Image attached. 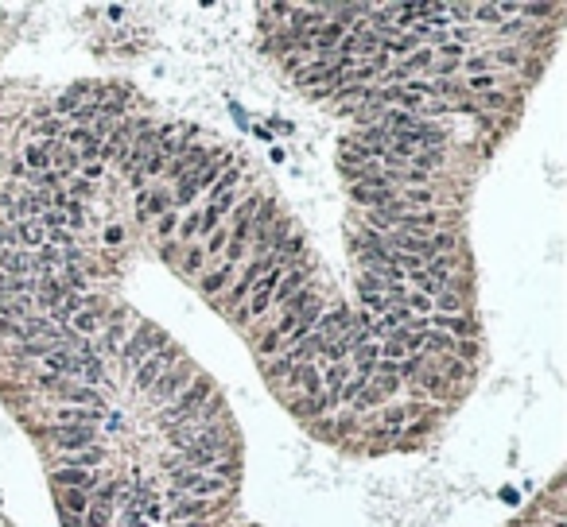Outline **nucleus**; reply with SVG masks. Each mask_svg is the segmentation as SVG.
Masks as SVG:
<instances>
[{"label": "nucleus", "instance_id": "nucleus-1", "mask_svg": "<svg viewBox=\"0 0 567 527\" xmlns=\"http://www.w3.org/2000/svg\"><path fill=\"white\" fill-rule=\"evenodd\" d=\"M210 395H214V384H210V376H202V373H199V376H194V380L187 384L183 392L175 395V400L167 403V411H163V426H167V431H171V426H179V423H183V419H191L194 411H199L202 403L210 400Z\"/></svg>", "mask_w": 567, "mask_h": 527}, {"label": "nucleus", "instance_id": "nucleus-2", "mask_svg": "<svg viewBox=\"0 0 567 527\" xmlns=\"http://www.w3.org/2000/svg\"><path fill=\"white\" fill-rule=\"evenodd\" d=\"M171 337L163 334V329H155V326H144V329H136V337L133 341H125L121 345V365H125V373H136V365L148 357V353H155V349H163Z\"/></svg>", "mask_w": 567, "mask_h": 527}, {"label": "nucleus", "instance_id": "nucleus-3", "mask_svg": "<svg viewBox=\"0 0 567 527\" xmlns=\"http://www.w3.org/2000/svg\"><path fill=\"white\" fill-rule=\"evenodd\" d=\"M226 489H229V481L207 477V473H199V469H175V484H171L175 497H194V500L218 497V492H226Z\"/></svg>", "mask_w": 567, "mask_h": 527}, {"label": "nucleus", "instance_id": "nucleus-4", "mask_svg": "<svg viewBox=\"0 0 567 527\" xmlns=\"http://www.w3.org/2000/svg\"><path fill=\"white\" fill-rule=\"evenodd\" d=\"M175 361H183V349H179V345H171V341L163 345V349L148 353L141 365H136V392H148L171 365H175Z\"/></svg>", "mask_w": 567, "mask_h": 527}, {"label": "nucleus", "instance_id": "nucleus-5", "mask_svg": "<svg viewBox=\"0 0 567 527\" xmlns=\"http://www.w3.org/2000/svg\"><path fill=\"white\" fill-rule=\"evenodd\" d=\"M194 376H199V373H194V365H191V361H175V365H171L167 373H163L160 380L152 384V388H148V395H152L155 403H171L179 392L187 388V384L194 380Z\"/></svg>", "mask_w": 567, "mask_h": 527}, {"label": "nucleus", "instance_id": "nucleus-6", "mask_svg": "<svg viewBox=\"0 0 567 527\" xmlns=\"http://www.w3.org/2000/svg\"><path fill=\"white\" fill-rule=\"evenodd\" d=\"M287 268H268L265 276L257 279V283L249 287V307H241L237 310V318H249V314H265L268 307H273V291H276V283H280V276H284Z\"/></svg>", "mask_w": 567, "mask_h": 527}, {"label": "nucleus", "instance_id": "nucleus-7", "mask_svg": "<svg viewBox=\"0 0 567 527\" xmlns=\"http://www.w3.org/2000/svg\"><path fill=\"white\" fill-rule=\"evenodd\" d=\"M307 283H311V264L307 260H295L292 268H287V276H280V283H276L273 302H276V307H284V302L292 299V295H299Z\"/></svg>", "mask_w": 567, "mask_h": 527}, {"label": "nucleus", "instance_id": "nucleus-8", "mask_svg": "<svg viewBox=\"0 0 567 527\" xmlns=\"http://www.w3.org/2000/svg\"><path fill=\"white\" fill-rule=\"evenodd\" d=\"M424 326L435 329V334H447L451 341H455V337L478 334V322H470V318H463V314H431V318H424Z\"/></svg>", "mask_w": 567, "mask_h": 527}, {"label": "nucleus", "instance_id": "nucleus-9", "mask_svg": "<svg viewBox=\"0 0 567 527\" xmlns=\"http://www.w3.org/2000/svg\"><path fill=\"white\" fill-rule=\"evenodd\" d=\"M51 438L62 454H74V450H86L94 442V431L89 426H51Z\"/></svg>", "mask_w": 567, "mask_h": 527}, {"label": "nucleus", "instance_id": "nucleus-10", "mask_svg": "<svg viewBox=\"0 0 567 527\" xmlns=\"http://www.w3.org/2000/svg\"><path fill=\"white\" fill-rule=\"evenodd\" d=\"M171 500H175V508H171V520H175V523L202 520V516L210 512V504H207V500H194V497H175V492H171Z\"/></svg>", "mask_w": 567, "mask_h": 527}, {"label": "nucleus", "instance_id": "nucleus-11", "mask_svg": "<svg viewBox=\"0 0 567 527\" xmlns=\"http://www.w3.org/2000/svg\"><path fill=\"white\" fill-rule=\"evenodd\" d=\"M55 395H59L62 403H78V407H105L101 395H97L94 388H86V384H62Z\"/></svg>", "mask_w": 567, "mask_h": 527}, {"label": "nucleus", "instance_id": "nucleus-12", "mask_svg": "<svg viewBox=\"0 0 567 527\" xmlns=\"http://www.w3.org/2000/svg\"><path fill=\"white\" fill-rule=\"evenodd\" d=\"M377 361H381V353H377V341H365L354 349V376L358 380H369V376L377 373Z\"/></svg>", "mask_w": 567, "mask_h": 527}, {"label": "nucleus", "instance_id": "nucleus-13", "mask_svg": "<svg viewBox=\"0 0 567 527\" xmlns=\"http://www.w3.org/2000/svg\"><path fill=\"white\" fill-rule=\"evenodd\" d=\"M136 202H141V217H163V213L171 210V194L167 191H141Z\"/></svg>", "mask_w": 567, "mask_h": 527}, {"label": "nucleus", "instance_id": "nucleus-14", "mask_svg": "<svg viewBox=\"0 0 567 527\" xmlns=\"http://www.w3.org/2000/svg\"><path fill=\"white\" fill-rule=\"evenodd\" d=\"M431 59H435V51H416V55H408V62H404V66H397V70H389V74H385V81H389V86L397 89V81H400V78H412L416 70L431 66Z\"/></svg>", "mask_w": 567, "mask_h": 527}, {"label": "nucleus", "instance_id": "nucleus-15", "mask_svg": "<svg viewBox=\"0 0 567 527\" xmlns=\"http://www.w3.org/2000/svg\"><path fill=\"white\" fill-rule=\"evenodd\" d=\"M0 271L12 276V279H23L31 271V256L20 252V249H0Z\"/></svg>", "mask_w": 567, "mask_h": 527}, {"label": "nucleus", "instance_id": "nucleus-16", "mask_svg": "<svg viewBox=\"0 0 567 527\" xmlns=\"http://www.w3.org/2000/svg\"><path fill=\"white\" fill-rule=\"evenodd\" d=\"M70 326H74V337H94L97 329L105 326V310H94V307H89V310H78Z\"/></svg>", "mask_w": 567, "mask_h": 527}, {"label": "nucleus", "instance_id": "nucleus-17", "mask_svg": "<svg viewBox=\"0 0 567 527\" xmlns=\"http://www.w3.org/2000/svg\"><path fill=\"white\" fill-rule=\"evenodd\" d=\"M12 229H16V244H23V249H43L47 244V229L39 221H20Z\"/></svg>", "mask_w": 567, "mask_h": 527}, {"label": "nucleus", "instance_id": "nucleus-18", "mask_svg": "<svg viewBox=\"0 0 567 527\" xmlns=\"http://www.w3.org/2000/svg\"><path fill=\"white\" fill-rule=\"evenodd\" d=\"M397 225L404 229V233H420V229H435V225H439V213H431V210H420V213L404 210L397 217Z\"/></svg>", "mask_w": 567, "mask_h": 527}, {"label": "nucleus", "instance_id": "nucleus-19", "mask_svg": "<svg viewBox=\"0 0 567 527\" xmlns=\"http://www.w3.org/2000/svg\"><path fill=\"white\" fill-rule=\"evenodd\" d=\"M451 271H455V256H431L424 264V276L435 279L443 291H447V283H451Z\"/></svg>", "mask_w": 567, "mask_h": 527}, {"label": "nucleus", "instance_id": "nucleus-20", "mask_svg": "<svg viewBox=\"0 0 567 527\" xmlns=\"http://www.w3.org/2000/svg\"><path fill=\"white\" fill-rule=\"evenodd\" d=\"M89 469H74V465H62V469H55V484H62V489H82L86 492L89 489Z\"/></svg>", "mask_w": 567, "mask_h": 527}, {"label": "nucleus", "instance_id": "nucleus-21", "mask_svg": "<svg viewBox=\"0 0 567 527\" xmlns=\"http://www.w3.org/2000/svg\"><path fill=\"white\" fill-rule=\"evenodd\" d=\"M78 376H82V380H86V388H89V384H97V380H105L101 357H97L94 349H86V353H82V357H78Z\"/></svg>", "mask_w": 567, "mask_h": 527}, {"label": "nucleus", "instance_id": "nucleus-22", "mask_svg": "<svg viewBox=\"0 0 567 527\" xmlns=\"http://www.w3.org/2000/svg\"><path fill=\"white\" fill-rule=\"evenodd\" d=\"M233 271H237V264H226V260H221L214 271H207V276H202V291H207V295H218L221 287L233 279Z\"/></svg>", "mask_w": 567, "mask_h": 527}, {"label": "nucleus", "instance_id": "nucleus-23", "mask_svg": "<svg viewBox=\"0 0 567 527\" xmlns=\"http://www.w3.org/2000/svg\"><path fill=\"white\" fill-rule=\"evenodd\" d=\"M23 163H28L31 171H39V175H43V171H51V144H28L23 147Z\"/></svg>", "mask_w": 567, "mask_h": 527}, {"label": "nucleus", "instance_id": "nucleus-24", "mask_svg": "<svg viewBox=\"0 0 567 527\" xmlns=\"http://www.w3.org/2000/svg\"><path fill=\"white\" fill-rule=\"evenodd\" d=\"M47 368L51 373H70V376H78V357H74L70 349H55V353H47Z\"/></svg>", "mask_w": 567, "mask_h": 527}, {"label": "nucleus", "instance_id": "nucleus-25", "mask_svg": "<svg viewBox=\"0 0 567 527\" xmlns=\"http://www.w3.org/2000/svg\"><path fill=\"white\" fill-rule=\"evenodd\" d=\"M292 368H295V361L287 357V353H276V357H268L265 376H268L273 384H280V380H287V376H292Z\"/></svg>", "mask_w": 567, "mask_h": 527}, {"label": "nucleus", "instance_id": "nucleus-26", "mask_svg": "<svg viewBox=\"0 0 567 527\" xmlns=\"http://www.w3.org/2000/svg\"><path fill=\"white\" fill-rule=\"evenodd\" d=\"M101 329H105V345H109V349H121V345H125V334H128L125 310H113V322L101 326Z\"/></svg>", "mask_w": 567, "mask_h": 527}, {"label": "nucleus", "instance_id": "nucleus-27", "mask_svg": "<svg viewBox=\"0 0 567 527\" xmlns=\"http://www.w3.org/2000/svg\"><path fill=\"white\" fill-rule=\"evenodd\" d=\"M62 461L74 465V469H89V465H101L105 454L97 446H86V450H74V454H62Z\"/></svg>", "mask_w": 567, "mask_h": 527}, {"label": "nucleus", "instance_id": "nucleus-28", "mask_svg": "<svg viewBox=\"0 0 567 527\" xmlns=\"http://www.w3.org/2000/svg\"><path fill=\"white\" fill-rule=\"evenodd\" d=\"M424 388V395H431V400H443V395H447V380H443L439 373H431V368H424L420 373V380H416Z\"/></svg>", "mask_w": 567, "mask_h": 527}, {"label": "nucleus", "instance_id": "nucleus-29", "mask_svg": "<svg viewBox=\"0 0 567 527\" xmlns=\"http://www.w3.org/2000/svg\"><path fill=\"white\" fill-rule=\"evenodd\" d=\"M424 349L427 353H439V357H451V353H455V341H451L447 334H435V329H427L424 334ZM424 353V357H427Z\"/></svg>", "mask_w": 567, "mask_h": 527}, {"label": "nucleus", "instance_id": "nucleus-30", "mask_svg": "<svg viewBox=\"0 0 567 527\" xmlns=\"http://www.w3.org/2000/svg\"><path fill=\"white\" fill-rule=\"evenodd\" d=\"M427 361H431V357H424V353H416V357L397 361V380H400V376H408V380H420V373L427 368Z\"/></svg>", "mask_w": 567, "mask_h": 527}, {"label": "nucleus", "instance_id": "nucleus-31", "mask_svg": "<svg viewBox=\"0 0 567 527\" xmlns=\"http://www.w3.org/2000/svg\"><path fill=\"white\" fill-rule=\"evenodd\" d=\"M101 411L105 407H67L59 411V419L62 423H94V419H101Z\"/></svg>", "mask_w": 567, "mask_h": 527}, {"label": "nucleus", "instance_id": "nucleus-32", "mask_svg": "<svg viewBox=\"0 0 567 527\" xmlns=\"http://www.w3.org/2000/svg\"><path fill=\"white\" fill-rule=\"evenodd\" d=\"M497 81H505V78H497V74H470V81H466V94H494Z\"/></svg>", "mask_w": 567, "mask_h": 527}, {"label": "nucleus", "instance_id": "nucleus-33", "mask_svg": "<svg viewBox=\"0 0 567 527\" xmlns=\"http://www.w3.org/2000/svg\"><path fill=\"white\" fill-rule=\"evenodd\" d=\"M86 94H89V86H74L70 94H62V97H59V105H55V113H62V117H70V113H74V109H78V105H82V97H86Z\"/></svg>", "mask_w": 567, "mask_h": 527}, {"label": "nucleus", "instance_id": "nucleus-34", "mask_svg": "<svg viewBox=\"0 0 567 527\" xmlns=\"http://www.w3.org/2000/svg\"><path fill=\"white\" fill-rule=\"evenodd\" d=\"M431 307H439V314H458V310H463V295L458 291H439L431 299Z\"/></svg>", "mask_w": 567, "mask_h": 527}, {"label": "nucleus", "instance_id": "nucleus-35", "mask_svg": "<svg viewBox=\"0 0 567 527\" xmlns=\"http://www.w3.org/2000/svg\"><path fill=\"white\" fill-rule=\"evenodd\" d=\"M86 527H113V508L109 504H89L86 508Z\"/></svg>", "mask_w": 567, "mask_h": 527}, {"label": "nucleus", "instance_id": "nucleus-36", "mask_svg": "<svg viewBox=\"0 0 567 527\" xmlns=\"http://www.w3.org/2000/svg\"><path fill=\"white\" fill-rule=\"evenodd\" d=\"M295 411H299L303 419H319V415H326V403H323V395H303V400L295 403Z\"/></svg>", "mask_w": 567, "mask_h": 527}, {"label": "nucleus", "instance_id": "nucleus-37", "mask_svg": "<svg viewBox=\"0 0 567 527\" xmlns=\"http://www.w3.org/2000/svg\"><path fill=\"white\" fill-rule=\"evenodd\" d=\"M62 508H67V512H74V516H82L86 512V492L82 489H62Z\"/></svg>", "mask_w": 567, "mask_h": 527}, {"label": "nucleus", "instance_id": "nucleus-38", "mask_svg": "<svg viewBox=\"0 0 567 527\" xmlns=\"http://www.w3.org/2000/svg\"><path fill=\"white\" fill-rule=\"evenodd\" d=\"M175 229H179V241H194V237L202 233V217H199V213H187Z\"/></svg>", "mask_w": 567, "mask_h": 527}, {"label": "nucleus", "instance_id": "nucleus-39", "mask_svg": "<svg viewBox=\"0 0 567 527\" xmlns=\"http://www.w3.org/2000/svg\"><path fill=\"white\" fill-rule=\"evenodd\" d=\"M397 202L400 205H431V191H427V186H408Z\"/></svg>", "mask_w": 567, "mask_h": 527}, {"label": "nucleus", "instance_id": "nucleus-40", "mask_svg": "<svg viewBox=\"0 0 567 527\" xmlns=\"http://www.w3.org/2000/svg\"><path fill=\"white\" fill-rule=\"evenodd\" d=\"M377 353H381V361H392V365L408 357V349H404V345L397 341V337H389V341H381V345H377Z\"/></svg>", "mask_w": 567, "mask_h": 527}, {"label": "nucleus", "instance_id": "nucleus-41", "mask_svg": "<svg viewBox=\"0 0 567 527\" xmlns=\"http://www.w3.org/2000/svg\"><path fill=\"white\" fill-rule=\"evenodd\" d=\"M404 419H408V407H389V411H385V431L397 434L400 426H404Z\"/></svg>", "mask_w": 567, "mask_h": 527}, {"label": "nucleus", "instance_id": "nucleus-42", "mask_svg": "<svg viewBox=\"0 0 567 527\" xmlns=\"http://www.w3.org/2000/svg\"><path fill=\"white\" fill-rule=\"evenodd\" d=\"M202 260H207V252H202V249H187L183 271H187V276H199V271H202Z\"/></svg>", "mask_w": 567, "mask_h": 527}, {"label": "nucleus", "instance_id": "nucleus-43", "mask_svg": "<svg viewBox=\"0 0 567 527\" xmlns=\"http://www.w3.org/2000/svg\"><path fill=\"white\" fill-rule=\"evenodd\" d=\"M31 183H35V191L43 194V191H55V186L62 183V175L59 171H43V175H31Z\"/></svg>", "mask_w": 567, "mask_h": 527}, {"label": "nucleus", "instance_id": "nucleus-44", "mask_svg": "<svg viewBox=\"0 0 567 527\" xmlns=\"http://www.w3.org/2000/svg\"><path fill=\"white\" fill-rule=\"evenodd\" d=\"M490 62H501V66H517L521 62V51H517V47H497L494 51V59Z\"/></svg>", "mask_w": 567, "mask_h": 527}, {"label": "nucleus", "instance_id": "nucleus-45", "mask_svg": "<svg viewBox=\"0 0 567 527\" xmlns=\"http://www.w3.org/2000/svg\"><path fill=\"white\" fill-rule=\"evenodd\" d=\"M470 16H478V20H486V23H501V20H497V16H501L497 4H474Z\"/></svg>", "mask_w": 567, "mask_h": 527}, {"label": "nucleus", "instance_id": "nucleus-46", "mask_svg": "<svg viewBox=\"0 0 567 527\" xmlns=\"http://www.w3.org/2000/svg\"><path fill=\"white\" fill-rule=\"evenodd\" d=\"M435 51H439V55H443V59H447V62H458V59H463V55H466V47H458V43H451V39H443V43L435 47Z\"/></svg>", "mask_w": 567, "mask_h": 527}, {"label": "nucleus", "instance_id": "nucleus-47", "mask_svg": "<svg viewBox=\"0 0 567 527\" xmlns=\"http://www.w3.org/2000/svg\"><path fill=\"white\" fill-rule=\"evenodd\" d=\"M404 307L416 310V314H427V310H431V299H427V295H404Z\"/></svg>", "mask_w": 567, "mask_h": 527}, {"label": "nucleus", "instance_id": "nucleus-48", "mask_svg": "<svg viewBox=\"0 0 567 527\" xmlns=\"http://www.w3.org/2000/svg\"><path fill=\"white\" fill-rule=\"evenodd\" d=\"M175 225H179V217L167 210V213L160 217V225H155V237H171V233H175Z\"/></svg>", "mask_w": 567, "mask_h": 527}, {"label": "nucleus", "instance_id": "nucleus-49", "mask_svg": "<svg viewBox=\"0 0 567 527\" xmlns=\"http://www.w3.org/2000/svg\"><path fill=\"white\" fill-rule=\"evenodd\" d=\"M226 237H229L226 229H214V233H210V241H207V252H214V256H218V252L226 249Z\"/></svg>", "mask_w": 567, "mask_h": 527}, {"label": "nucleus", "instance_id": "nucleus-50", "mask_svg": "<svg viewBox=\"0 0 567 527\" xmlns=\"http://www.w3.org/2000/svg\"><path fill=\"white\" fill-rule=\"evenodd\" d=\"M101 171H105L101 163H86V167H82V183H89V186H94L97 178H101Z\"/></svg>", "mask_w": 567, "mask_h": 527}, {"label": "nucleus", "instance_id": "nucleus-51", "mask_svg": "<svg viewBox=\"0 0 567 527\" xmlns=\"http://www.w3.org/2000/svg\"><path fill=\"white\" fill-rule=\"evenodd\" d=\"M47 241H51V244H59V249H67V244L74 241V237H70V229H55V233H47Z\"/></svg>", "mask_w": 567, "mask_h": 527}, {"label": "nucleus", "instance_id": "nucleus-52", "mask_svg": "<svg viewBox=\"0 0 567 527\" xmlns=\"http://www.w3.org/2000/svg\"><path fill=\"white\" fill-rule=\"evenodd\" d=\"M125 527H148V520L141 516V508H125Z\"/></svg>", "mask_w": 567, "mask_h": 527}, {"label": "nucleus", "instance_id": "nucleus-53", "mask_svg": "<svg viewBox=\"0 0 567 527\" xmlns=\"http://www.w3.org/2000/svg\"><path fill=\"white\" fill-rule=\"evenodd\" d=\"M0 337H20V322H12V318H0Z\"/></svg>", "mask_w": 567, "mask_h": 527}, {"label": "nucleus", "instance_id": "nucleus-54", "mask_svg": "<svg viewBox=\"0 0 567 527\" xmlns=\"http://www.w3.org/2000/svg\"><path fill=\"white\" fill-rule=\"evenodd\" d=\"M16 244V229L12 225H0V249H12Z\"/></svg>", "mask_w": 567, "mask_h": 527}, {"label": "nucleus", "instance_id": "nucleus-55", "mask_svg": "<svg viewBox=\"0 0 567 527\" xmlns=\"http://www.w3.org/2000/svg\"><path fill=\"white\" fill-rule=\"evenodd\" d=\"M121 241H125V233H121V225H109V229H105V244H113V249H117Z\"/></svg>", "mask_w": 567, "mask_h": 527}, {"label": "nucleus", "instance_id": "nucleus-56", "mask_svg": "<svg viewBox=\"0 0 567 527\" xmlns=\"http://www.w3.org/2000/svg\"><path fill=\"white\" fill-rule=\"evenodd\" d=\"M89 191H94V186H89V183H82V178H78V183H70V198H74V202H78V198H86Z\"/></svg>", "mask_w": 567, "mask_h": 527}, {"label": "nucleus", "instance_id": "nucleus-57", "mask_svg": "<svg viewBox=\"0 0 567 527\" xmlns=\"http://www.w3.org/2000/svg\"><path fill=\"white\" fill-rule=\"evenodd\" d=\"M501 35H517V31H524V20H513V23H497Z\"/></svg>", "mask_w": 567, "mask_h": 527}, {"label": "nucleus", "instance_id": "nucleus-58", "mask_svg": "<svg viewBox=\"0 0 567 527\" xmlns=\"http://www.w3.org/2000/svg\"><path fill=\"white\" fill-rule=\"evenodd\" d=\"M39 132H43V136H55V132H59V120H55V117H43V125H39Z\"/></svg>", "mask_w": 567, "mask_h": 527}, {"label": "nucleus", "instance_id": "nucleus-59", "mask_svg": "<svg viewBox=\"0 0 567 527\" xmlns=\"http://www.w3.org/2000/svg\"><path fill=\"white\" fill-rule=\"evenodd\" d=\"M486 105H494V109H501V105H505V94H497V89H494V94H486Z\"/></svg>", "mask_w": 567, "mask_h": 527}, {"label": "nucleus", "instance_id": "nucleus-60", "mask_svg": "<svg viewBox=\"0 0 567 527\" xmlns=\"http://www.w3.org/2000/svg\"><path fill=\"white\" fill-rule=\"evenodd\" d=\"M4 302H8V299H0V318H4Z\"/></svg>", "mask_w": 567, "mask_h": 527}]
</instances>
